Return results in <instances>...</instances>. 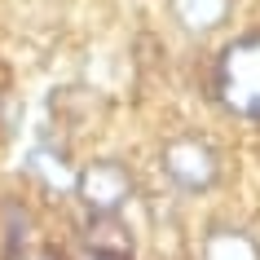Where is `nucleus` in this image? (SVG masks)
<instances>
[{"instance_id": "2", "label": "nucleus", "mask_w": 260, "mask_h": 260, "mask_svg": "<svg viewBox=\"0 0 260 260\" xmlns=\"http://www.w3.org/2000/svg\"><path fill=\"white\" fill-rule=\"evenodd\" d=\"M159 164H164V172L177 181L181 190H190V194H203V190H212L220 181V154H216V146L207 137H199V133H177V137H168L164 150H159Z\"/></svg>"}, {"instance_id": "5", "label": "nucleus", "mask_w": 260, "mask_h": 260, "mask_svg": "<svg viewBox=\"0 0 260 260\" xmlns=\"http://www.w3.org/2000/svg\"><path fill=\"white\" fill-rule=\"evenodd\" d=\"M88 256L97 260H133V230L119 220V212L88 220Z\"/></svg>"}, {"instance_id": "1", "label": "nucleus", "mask_w": 260, "mask_h": 260, "mask_svg": "<svg viewBox=\"0 0 260 260\" xmlns=\"http://www.w3.org/2000/svg\"><path fill=\"white\" fill-rule=\"evenodd\" d=\"M212 97L225 115L260 123V31L225 44L212 71Z\"/></svg>"}, {"instance_id": "6", "label": "nucleus", "mask_w": 260, "mask_h": 260, "mask_svg": "<svg viewBox=\"0 0 260 260\" xmlns=\"http://www.w3.org/2000/svg\"><path fill=\"white\" fill-rule=\"evenodd\" d=\"M234 0H172V14L185 31H216L230 18Z\"/></svg>"}, {"instance_id": "3", "label": "nucleus", "mask_w": 260, "mask_h": 260, "mask_svg": "<svg viewBox=\"0 0 260 260\" xmlns=\"http://www.w3.org/2000/svg\"><path fill=\"white\" fill-rule=\"evenodd\" d=\"M133 172L119 164V159H97L84 172H75V194L80 203L93 212V216H110V212H123L128 199H133Z\"/></svg>"}, {"instance_id": "8", "label": "nucleus", "mask_w": 260, "mask_h": 260, "mask_svg": "<svg viewBox=\"0 0 260 260\" xmlns=\"http://www.w3.org/2000/svg\"><path fill=\"white\" fill-rule=\"evenodd\" d=\"M9 260H62L57 251H18V256H9Z\"/></svg>"}, {"instance_id": "9", "label": "nucleus", "mask_w": 260, "mask_h": 260, "mask_svg": "<svg viewBox=\"0 0 260 260\" xmlns=\"http://www.w3.org/2000/svg\"><path fill=\"white\" fill-rule=\"evenodd\" d=\"M88 260H97V256H88Z\"/></svg>"}, {"instance_id": "7", "label": "nucleus", "mask_w": 260, "mask_h": 260, "mask_svg": "<svg viewBox=\"0 0 260 260\" xmlns=\"http://www.w3.org/2000/svg\"><path fill=\"white\" fill-rule=\"evenodd\" d=\"M31 172L49 185V190H75V172H71V164H67V154L62 150H36L31 154Z\"/></svg>"}, {"instance_id": "4", "label": "nucleus", "mask_w": 260, "mask_h": 260, "mask_svg": "<svg viewBox=\"0 0 260 260\" xmlns=\"http://www.w3.org/2000/svg\"><path fill=\"white\" fill-rule=\"evenodd\" d=\"M199 260H260V243L243 225H212L199 243Z\"/></svg>"}]
</instances>
